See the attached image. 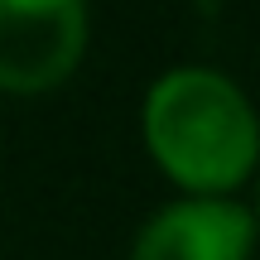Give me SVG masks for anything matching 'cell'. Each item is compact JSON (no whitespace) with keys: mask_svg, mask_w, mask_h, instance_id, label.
Segmentation results:
<instances>
[{"mask_svg":"<svg viewBox=\"0 0 260 260\" xmlns=\"http://www.w3.org/2000/svg\"><path fill=\"white\" fill-rule=\"evenodd\" d=\"M145 140L159 169L188 193H226L255 164L251 106L207 68H178L154 82L145 102Z\"/></svg>","mask_w":260,"mask_h":260,"instance_id":"1","label":"cell"},{"mask_svg":"<svg viewBox=\"0 0 260 260\" xmlns=\"http://www.w3.org/2000/svg\"><path fill=\"white\" fill-rule=\"evenodd\" d=\"M87 44L82 0H0V92H48Z\"/></svg>","mask_w":260,"mask_h":260,"instance_id":"2","label":"cell"},{"mask_svg":"<svg viewBox=\"0 0 260 260\" xmlns=\"http://www.w3.org/2000/svg\"><path fill=\"white\" fill-rule=\"evenodd\" d=\"M255 222L246 207L226 203L222 193H198L174 203L135 236L130 260H246Z\"/></svg>","mask_w":260,"mask_h":260,"instance_id":"3","label":"cell"}]
</instances>
